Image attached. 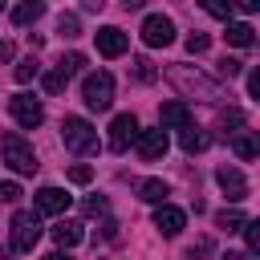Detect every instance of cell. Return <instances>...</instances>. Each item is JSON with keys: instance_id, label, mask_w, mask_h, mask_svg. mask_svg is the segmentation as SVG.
Listing matches in <instances>:
<instances>
[{"instance_id": "cell-1", "label": "cell", "mask_w": 260, "mask_h": 260, "mask_svg": "<svg viewBox=\"0 0 260 260\" xmlns=\"http://www.w3.org/2000/svg\"><path fill=\"white\" fill-rule=\"evenodd\" d=\"M171 81L183 93H199L203 102H223V85L211 81V77H203V73H195L191 65H171Z\"/></svg>"}, {"instance_id": "cell-2", "label": "cell", "mask_w": 260, "mask_h": 260, "mask_svg": "<svg viewBox=\"0 0 260 260\" xmlns=\"http://www.w3.org/2000/svg\"><path fill=\"white\" fill-rule=\"evenodd\" d=\"M61 138H65V150H73V154L98 150V130H93L85 118H77V114H69V118L61 122Z\"/></svg>"}, {"instance_id": "cell-3", "label": "cell", "mask_w": 260, "mask_h": 260, "mask_svg": "<svg viewBox=\"0 0 260 260\" xmlns=\"http://www.w3.org/2000/svg\"><path fill=\"white\" fill-rule=\"evenodd\" d=\"M4 162L16 171V175H37V150L20 138V134H4Z\"/></svg>"}, {"instance_id": "cell-4", "label": "cell", "mask_w": 260, "mask_h": 260, "mask_svg": "<svg viewBox=\"0 0 260 260\" xmlns=\"http://www.w3.org/2000/svg\"><path fill=\"white\" fill-rule=\"evenodd\" d=\"M81 98H85V106H89V110H110V102H114V77H110L106 69H98V73H85Z\"/></svg>"}, {"instance_id": "cell-5", "label": "cell", "mask_w": 260, "mask_h": 260, "mask_svg": "<svg viewBox=\"0 0 260 260\" xmlns=\"http://www.w3.org/2000/svg\"><path fill=\"white\" fill-rule=\"evenodd\" d=\"M37 240H41V219H37V211H16V215H12V248H16V252H32Z\"/></svg>"}, {"instance_id": "cell-6", "label": "cell", "mask_w": 260, "mask_h": 260, "mask_svg": "<svg viewBox=\"0 0 260 260\" xmlns=\"http://www.w3.org/2000/svg\"><path fill=\"white\" fill-rule=\"evenodd\" d=\"M138 37H142V45H150V49H167V45L175 41V24H171V16H162V12H150V16L142 20Z\"/></svg>"}, {"instance_id": "cell-7", "label": "cell", "mask_w": 260, "mask_h": 260, "mask_svg": "<svg viewBox=\"0 0 260 260\" xmlns=\"http://www.w3.org/2000/svg\"><path fill=\"white\" fill-rule=\"evenodd\" d=\"M8 110H12L16 126H24V130H32V126H41V122H45V106H41L32 93H16V98L8 102Z\"/></svg>"}, {"instance_id": "cell-8", "label": "cell", "mask_w": 260, "mask_h": 260, "mask_svg": "<svg viewBox=\"0 0 260 260\" xmlns=\"http://www.w3.org/2000/svg\"><path fill=\"white\" fill-rule=\"evenodd\" d=\"M134 150H138L146 162L162 158V154H167V130H162V126H150V130L138 126V134H134Z\"/></svg>"}, {"instance_id": "cell-9", "label": "cell", "mask_w": 260, "mask_h": 260, "mask_svg": "<svg viewBox=\"0 0 260 260\" xmlns=\"http://www.w3.org/2000/svg\"><path fill=\"white\" fill-rule=\"evenodd\" d=\"M134 134H138V118H134V114H118V118L110 122V150L122 154V150L134 142Z\"/></svg>"}, {"instance_id": "cell-10", "label": "cell", "mask_w": 260, "mask_h": 260, "mask_svg": "<svg viewBox=\"0 0 260 260\" xmlns=\"http://www.w3.org/2000/svg\"><path fill=\"white\" fill-rule=\"evenodd\" d=\"M215 183L223 187V195L232 199V203H240V199H248V179L236 171V167H219L215 171Z\"/></svg>"}, {"instance_id": "cell-11", "label": "cell", "mask_w": 260, "mask_h": 260, "mask_svg": "<svg viewBox=\"0 0 260 260\" xmlns=\"http://www.w3.org/2000/svg\"><path fill=\"white\" fill-rule=\"evenodd\" d=\"M32 203H37L41 215H65V211H69V195H65L61 187H41Z\"/></svg>"}, {"instance_id": "cell-12", "label": "cell", "mask_w": 260, "mask_h": 260, "mask_svg": "<svg viewBox=\"0 0 260 260\" xmlns=\"http://www.w3.org/2000/svg\"><path fill=\"white\" fill-rule=\"evenodd\" d=\"M154 228H158L162 236H179V232L187 228V211H183V207H171V203H158V211H154Z\"/></svg>"}, {"instance_id": "cell-13", "label": "cell", "mask_w": 260, "mask_h": 260, "mask_svg": "<svg viewBox=\"0 0 260 260\" xmlns=\"http://www.w3.org/2000/svg\"><path fill=\"white\" fill-rule=\"evenodd\" d=\"M93 37H98V53H102V57H122V53H126V45H130V41H126V32H122V28H114V24L98 28Z\"/></svg>"}, {"instance_id": "cell-14", "label": "cell", "mask_w": 260, "mask_h": 260, "mask_svg": "<svg viewBox=\"0 0 260 260\" xmlns=\"http://www.w3.org/2000/svg\"><path fill=\"white\" fill-rule=\"evenodd\" d=\"M187 122H195V118H191V110H187L183 102H167V106L158 110V126H162V130H167V126H175V130H183Z\"/></svg>"}, {"instance_id": "cell-15", "label": "cell", "mask_w": 260, "mask_h": 260, "mask_svg": "<svg viewBox=\"0 0 260 260\" xmlns=\"http://www.w3.org/2000/svg\"><path fill=\"white\" fill-rule=\"evenodd\" d=\"M81 223L77 219H57L53 223V240H57V248H73V244H81Z\"/></svg>"}, {"instance_id": "cell-16", "label": "cell", "mask_w": 260, "mask_h": 260, "mask_svg": "<svg viewBox=\"0 0 260 260\" xmlns=\"http://www.w3.org/2000/svg\"><path fill=\"white\" fill-rule=\"evenodd\" d=\"M228 45H236V49H252L256 45V28L252 24H244V20H228Z\"/></svg>"}, {"instance_id": "cell-17", "label": "cell", "mask_w": 260, "mask_h": 260, "mask_svg": "<svg viewBox=\"0 0 260 260\" xmlns=\"http://www.w3.org/2000/svg\"><path fill=\"white\" fill-rule=\"evenodd\" d=\"M179 146H183L187 154H199V150H207V134H203L195 122H187V126L179 130Z\"/></svg>"}, {"instance_id": "cell-18", "label": "cell", "mask_w": 260, "mask_h": 260, "mask_svg": "<svg viewBox=\"0 0 260 260\" xmlns=\"http://www.w3.org/2000/svg\"><path fill=\"white\" fill-rule=\"evenodd\" d=\"M134 191H138V199H146V203H167V195H171L162 179H142Z\"/></svg>"}, {"instance_id": "cell-19", "label": "cell", "mask_w": 260, "mask_h": 260, "mask_svg": "<svg viewBox=\"0 0 260 260\" xmlns=\"http://www.w3.org/2000/svg\"><path fill=\"white\" fill-rule=\"evenodd\" d=\"M41 12H45V0H20V4L12 8V24H20V28H24V24H32Z\"/></svg>"}, {"instance_id": "cell-20", "label": "cell", "mask_w": 260, "mask_h": 260, "mask_svg": "<svg viewBox=\"0 0 260 260\" xmlns=\"http://www.w3.org/2000/svg\"><path fill=\"white\" fill-rule=\"evenodd\" d=\"M232 150H236V158L248 162V158H256V138H252L248 130H236V134H232Z\"/></svg>"}, {"instance_id": "cell-21", "label": "cell", "mask_w": 260, "mask_h": 260, "mask_svg": "<svg viewBox=\"0 0 260 260\" xmlns=\"http://www.w3.org/2000/svg\"><path fill=\"white\" fill-rule=\"evenodd\" d=\"M244 211H236V207H223V211H215V228H223V232H240L244 228Z\"/></svg>"}, {"instance_id": "cell-22", "label": "cell", "mask_w": 260, "mask_h": 260, "mask_svg": "<svg viewBox=\"0 0 260 260\" xmlns=\"http://www.w3.org/2000/svg\"><path fill=\"white\" fill-rule=\"evenodd\" d=\"M57 32H61L65 41H73V37H81V20H77L73 12H61V16H57Z\"/></svg>"}, {"instance_id": "cell-23", "label": "cell", "mask_w": 260, "mask_h": 260, "mask_svg": "<svg viewBox=\"0 0 260 260\" xmlns=\"http://www.w3.org/2000/svg\"><path fill=\"white\" fill-rule=\"evenodd\" d=\"M37 73H41V61H37V57H24V61H20V65L12 69V77H16L20 85H28V81H32Z\"/></svg>"}, {"instance_id": "cell-24", "label": "cell", "mask_w": 260, "mask_h": 260, "mask_svg": "<svg viewBox=\"0 0 260 260\" xmlns=\"http://www.w3.org/2000/svg\"><path fill=\"white\" fill-rule=\"evenodd\" d=\"M57 69H61L65 77H73V73H81V69H85V53H65V57L57 61Z\"/></svg>"}, {"instance_id": "cell-25", "label": "cell", "mask_w": 260, "mask_h": 260, "mask_svg": "<svg viewBox=\"0 0 260 260\" xmlns=\"http://www.w3.org/2000/svg\"><path fill=\"white\" fill-rule=\"evenodd\" d=\"M199 8H203L207 16H215V20H228V16H232V4H228V0H199Z\"/></svg>"}, {"instance_id": "cell-26", "label": "cell", "mask_w": 260, "mask_h": 260, "mask_svg": "<svg viewBox=\"0 0 260 260\" xmlns=\"http://www.w3.org/2000/svg\"><path fill=\"white\" fill-rule=\"evenodd\" d=\"M134 77H138V81H154V77H158V69H154L146 57H134Z\"/></svg>"}, {"instance_id": "cell-27", "label": "cell", "mask_w": 260, "mask_h": 260, "mask_svg": "<svg viewBox=\"0 0 260 260\" xmlns=\"http://www.w3.org/2000/svg\"><path fill=\"white\" fill-rule=\"evenodd\" d=\"M240 232L248 236V252H256V248H260V219H244Z\"/></svg>"}, {"instance_id": "cell-28", "label": "cell", "mask_w": 260, "mask_h": 260, "mask_svg": "<svg viewBox=\"0 0 260 260\" xmlns=\"http://www.w3.org/2000/svg\"><path fill=\"white\" fill-rule=\"evenodd\" d=\"M207 45H211L207 32H187V53H207Z\"/></svg>"}, {"instance_id": "cell-29", "label": "cell", "mask_w": 260, "mask_h": 260, "mask_svg": "<svg viewBox=\"0 0 260 260\" xmlns=\"http://www.w3.org/2000/svg\"><path fill=\"white\" fill-rule=\"evenodd\" d=\"M240 73H244V61H236V57H223V61H219V77L232 81V77H240Z\"/></svg>"}, {"instance_id": "cell-30", "label": "cell", "mask_w": 260, "mask_h": 260, "mask_svg": "<svg viewBox=\"0 0 260 260\" xmlns=\"http://www.w3.org/2000/svg\"><path fill=\"white\" fill-rule=\"evenodd\" d=\"M65 85H69V77H65L61 69H53V73H45V89H49V93H61Z\"/></svg>"}, {"instance_id": "cell-31", "label": "cell", "mask_w": 260, "mask_h": 260, "mask_svg": "<svg viewBox=\"0 0 260 260\" xmlns=\"http://www.w3.org/2000/svg\"><path fill=\"white\" fill-rule=\"evenodd\" d=\"M106 207H110L106 195H89V199H85V215H106Z\"/></svg>"}, {"instance_id": "cell-32", "label": "cell", "mask_w": 260, "mask_h": 260, "mask_svg": "<svg viewBox=\"0 0 260 260\" xmlns=\"http://www.w3.org/2000/svg\"><path fill=\"white\" fill-rule=\"evenodd\" d=\"M20 199V187L16 183H0V203H16Z\"/></svg>"}, {"instance_id": "cell-33", "label": "cell", "mask_w": 260, "mask_h": 260, "mask_svg": "<svg viewBox=\"0 0 260 260\" xmlns=\"http://www.w3.org/2000/svg\"><path fill=\"white\" fill-rule=\"evenodd\" d=\"M69 179H73V183H89V179H93V171L77 162V167H69Z\"/></svg>"}, {"instance_id": "cell-34", "label": "cell", "mask_w": 260, "mask_h": 260, "mask_svg": "<svg viewBox=\"0 0 260 260\" xmlns=\"http://www.w3.org/2000/svg\"><path fill=\"white\" fill-rule=\"evenodd\" d=\"M207 252H211V240H195V244H191V252H187V256H191V260H195V256H207Z\"/></svg>"}, {"instance_id": "cell-35", "label": "cell", "mask_w": 260, "mask_h": 260, "mask_svg": "<svg viewBox=\"0 0 260 260\" xmlns=\"http://www.w3.org/2000/svg\"><path fill=\"white\" fill-rule=\"evenodd\" d=\"M248 93H252V98H260V73H256V69L248 73Z\"/></svg>"}, {"instance_id": "cell-36", "label": "cell", "mask_w": 260, "mask_h": 260, "mask_svg": "<svg viewBox=\"0 0 260 260\" xmlns=\"http://www.w3.org/2000/svg\"><path fill=\"white\" fill-rule=\"evenodd\" d=\"M228 4H236L240 12H256V8H260V0H228Z\"/></svg>"}, {"instance_id": "cell-37", "label": "cell", "mask_w": 260, "mask_h": 260, "mask_svg": "<svg viewBox=\"0 0 260 260\" xmlns=\"http://www.w3.org/2000/svg\"><path fill=\"white\" fill-rule=\"evenodd\" d=\"M81 8L85 12H102V0H81Z\"/></svg>"}, {"instance_id": "cell-38", "label": "cell", "mask_w": 260, "mask_h": 260, "mask_svg": "<svg viewBox=\"0 0 260 260\" xmlns=\"http://www.w3.org/2000/svg\"><path fill=\"white\" fill-rule=\"evenodd\" d=\"M223 260H252V252H228Z\"/></svg>"}, {"instance_id": "cell-39", "label": "cell", "mask_w": 260, "mask_h": 260, "mask_svg": "<svg viewBox=\"0 0 260 260\" xmlns=\"http://www.w3.org/2000/svg\"><path fill=\"white\" fill-rule=\"evenodd\" d=\"M45 260H73V256H69V252H49Z\"/></svg>"}, {"instance_id": "cell-40", "label": "cell", "mask_w": 260, "mask_h": 260, "mask_svg": "<svg viewBox=\"0 0 260 260\" xmlns=\"http://www.w3.org/2000/svg\"><path fill=\"white\" fill-rule=\"evenodd\" d=\"M138 4H142V0H126V8H138Z\"/></svg>"}, {"instance_id": "cell-41", "label": "cell", "mask_w": 260, "mask_h": 260, "mask_svg": "<svg viewBox=\"0 0 260 260\" xmlns=\"http://www.w3.org/2000/svg\"><path fill=\"white\" fill-rule=\"evenodd\" d=\"M0 8H4V0H0Z\"/></svg>"}]
</instances>
